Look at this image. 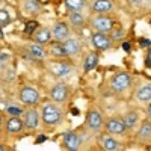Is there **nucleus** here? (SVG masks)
Wrapping results in <instances>:
<instances>
[{
    "instance_id": "f257e3e1",
    "label": "nucleus",
    "mask_w": 151,
    "mask_h": 151,
    "mask_svg": "<svg viewBox=\"0 0 151 151\" xmlns=\"http://www.w3.org/2000/svg\"><path fill=\"white\" fill-rule=\"evenodd\" d=\"M41 121L44 127H55L64 121V112L53 103H45L41 109Z\"/></svg>"
},
{
    "instance_id": "f03ea898",
    "label": "nucleus",
    "mask_w": 151,
    "mask_h": 151,
    "mask_svg": "<svg viewBox=\"0 0 151 151\" xmlns=\"http://www.w3.org/2000/svg\"><path fill=\"white\" fill-rule=\"evenodd\" d=\"M89 26L94 32H100V33H109L113 29V21L112 17H109L107 14H92L88 20Z\"/></svg>"
},
{
    "instance_id": "7ed1b4c3",
    "label": "nucleus",
    "mask_w": 151,
    "mask_h": 151,
    "mask_svg": "<svg viewBox=\"0 0 151 151\" xmlns=\"http://www.w3.org/2000/svg\"><path fill=\"white\" fill-rule=\"evenodd\" d=\"M18 100H20V103H23L24 106L35 107L38 103H40L41 94H40V91H38L36 88L26 85V86L20 88V91H18Z\"/></svg>"
},
{
    "instance_id": "20e7f679",
    "label": "nucleus",
    "mask_w": 151,
    "mask_h": 151,
    "mask_svg": "<svg viewBox=\"0 0 151 151\" xmlns=\"http://www.w3.org/2000/svg\"><path fill=\"white\" fill-rule=\"evenodd\" d=\"M23 116H24V130H27V132H33L36 129H40V122H41V113L40 110H38L36 107H29L24 110L23 113Z\"/></svg>"
},
{
    "instance_id": "39448f33",
    "label": "nucleus",
    "mask_w": 151,
    "mask_h": 151,
    "mask_svg": "<svg viewBox=\"0 0 151 151\" xmlns=\"http://www.w3.org/2000/svg\"><path fill=\"white\" fill-rule=\"evenodd\" d=\"M103 127H104V119H103L101 112L97 109L88 110L86 112V129L94 133H98Z\"/></svg>"
},
{
    "instance_id": "423d86ee",
    "label": "nucleus",
    "mask_w": 151,
    "mask_h": 151,
    "mask_svg": "<svg viewBox=\"0 0 151 151\" xmlns=\"http://www.w3.org/2000/svg\"><path fill=\"white\" fill-rule=\"evenodd\" d=\"M103 129L110 136H124L125 133H127V127H125L122 118H116V116H112L107 121H104Z\"/></svg>"
},
{
    "instance_id": "0eeeda50",
    "label": "nucleus",
    "mask_w": 151,
    "mask_h": 151,
    "mask_svg": "<svg viewBox=\"0 0 151 151\" xmlns=\"http://www.w3.org/2000/svg\"><path fill=\"white\" fill-rule=\"evenodd\" d=\"M132 85V76L129 73H118L112 77L110 80V88L113 92H124L127 88Z\"/></svg>"
},
{
    "instance_id": "6e6552de",
    "label": "nucleus",
    "mask_w": 151,
    "mask_h": 151,
    "mask_svg": "<svg viewBox=\"0 0 151 151\" xmlns=\"http://www.w3.org/2000/svg\"><path fill=\"white\" fill-rule=\"evenodd\" d=\"M50 97L56 103H65L70 97V86L64 82H58L50 89Z\"/></svg>"
},
{
    "instance_id": "1a4fd4ad",
    "label": "nucleus",
    "mask_w": 151,
    "mask_h": 151,
    "mask_svg": "<svg viewBox=\"0 0 151 151\" xmlns=\"http://www.w3.org/2000/svg\"><path fill=\"white\" fill-rule=\"evenodd\" d=\"M80 144H82V139H80V134L77 132L68 130L62 134V147L67 151H77Z\"/></svg>"
},
{
    "instance_id": "9d476101",
    "label": "nucleus",
    "mask_w": 151,
    "mask_h": 151,
    "mask_svg": "<svg viewBox=\"0 0 151 151\" xmlns=\"http://www.w3.org/2000/svg\"><path fill=\"white\" fill-rule=\"evenodd\" d=\"M91 42H92L94 48L95 50H100V52H103V50H109L112 47V40L107 36V33L94 32L91 35Z\"/></svg>"
},
{
    "instance_id": "9b49d317",
    "label": "nucleus",
    "mask_w": 151,
    "mask_h": 151,
    "mask_svg": "<svg viewBox=\"0 0 151 151\" xmlns=\"http://www.w3.org/2000/svg\"><path fill=\"white\" fill-rule=\"evenodd\" d=\"M5 130L8 134H12V136H15V134H20L23 133L24 130V124L20 118H15V116H8L5 119Z\"/></svg>"
},
{
    "instance_id": "f8f14e48",
    "label": "nucleus",
    "mask_w": 151,
    "mask_h": 151,
    "mask_svg": "<svg viewBox=\"0 0 151 151\" xmlns=\"http://www.w3.org/2000/svg\"><path fill=\"white\" fill-rule=\"evenodd\" d=\"M52 35L58 42L65 41L67 38H70V27L65 21H56L55 26L52 29Z\"/></svg>"
},
{
    "instance_id": "ddd939ff",
    "label": "nucleus",
    "mask_w": 151,
    "mask_h": 151,
    "mask_svg": "<svg viewBox=\"0 0 151 151\" xmlns=\"http://www.w3.org/2000/svg\"><path fill=\"white\" fill-rule=\"evenodd\" d=\"M100 145L103 151H122V145L110 134H101L100 136Z\"/></svg>"
},
{
    "instance_id": "4468645a",
    "label": "nucleus",
    "mask_w": 151,
    "mask_h": 151,
    "mask_svg": "<svg viewBox=\"0 0 151 151\" xmlns=\"http://www.w3.org/2000/svg\"><path fill=\"white\" fill-rule=\"evenodd\" d=\"M89 8L92 14H109L110 11H113V2L112 0H94Z\"/></svg>"
},
{
    "instance_id": "2eb2a0df",
    "label": "nucleus",
    "mask_w": 151,
    "mask_h": 151,
    "mask_svg": "<svg viewBox=\"0 0 151 151\" xmlns=\"http://www.w3.org/2000/svg\"><path fill=\"white\" fill-rule=\"evenodd\" d=\"M62 45H64L65 52H67V56H77L80 53V50H82L80 42L76 40V38H73V36L67 38L65 41H62Z\"/></svg>"
},
{
    "instance_id": "dca6fc26",
    "label": "nucleus",
    "mask_w": 151,
    "mask_h": 151,
    "mask_svg": "<svg viewBox=\"0 0 151 151\" xmlns=\"http://www.w3.org/2000/svg\"><path fill=\"white\" fill-rule=\"evenodd\" d=\"M52 29L48 27H40L36 32H35V44H40V45H44V44H48L52 41Z\"/></svg>"
},
{
    "instance_id": "f3484780",
    "label": "nucleus",
    "mask_w": 151,
    "mask_h": 151,
    "mask_svg": "<svg viewBox=\"0 0 151 151\" xmlns=\"http://www.w3.org/2000/svg\"><path fill=\"white\" fill-rule=\"evenodd\" d=\"M71 64H68V62H55V64H52V67H50V70L53 71V74L56 76V77H65V76H68L71 73Z\"/></svg>"
},
{
    "instance_id": "a211bd4d",
    "label": "nucleus",
    "mask_w": 151,
    "mask_h": 151,
    "mask_svg": "<svg viewBox=\"0 0 151 151\" xmlns=\"http://www.w3.org/2000/svg\"><path fill=\"white\" fill-rule=\"evenodd\" d=\"M122 121L125 124V127H127V130H133L134 127H137V124H139V113H137V110L125 112L124 116H122Z\"/></svg>"
},
{
    "instance_id": "6ab92c4d",
    "label": "nucleus",
    "mask_w": 151,
    "mask_h": 151,
    "mask_svg": "<svg viewBox=\"0 0 151 151\" xmlns=\"http://www.w3.org/2000/svg\"><path fill=\"white\" fill-rule=\"evenodd\" d=\"M98 60H100V56H98L97 52L89 53V55L85 58V62H83V71H85V73H89V71L95 70L97 65H98Z\"/></svg>"
},
{
    "instance_id": "aec40b11",
    "label": "nucleus",
    "mask_w": 151,
    "mask_h": 151,
    "mask_svg": "<svg viewBox=\"0 0 151 151\" xmlns=\"http://www.w3.org/2000/svg\"><path fill=\"white\" fill-rule=\"evenodd\" d=\"M136 98L139 100L141 103H148V101H151V83H145V85H142V86L137 88Z\"/></svg>"
},
{
    "instance_id": "412c9836",
    "label": "nucleus",
    "mask_w": 151,
    "mask_h": 151,
    "mask_svg": "<svg viewBox=\"0 0 151 151\" xmlns=\"http://www.w3.org/2000/svg\"><path fill=\"white\" fill-rule=\"evenodd\" d=\"M27 52L32 56V59H36V60H44L47 58V52L40 44H30L29 48H27Z\"/></svg>"
},
{
    "instance_id": "4be33fe9",
    "label": "nucleus",
    "mask_w": 151,
    "mask_h": 151,
    "mask_svg": "<svg viewBox=\"0 0 151 151\" xmlns=\"http://www.w3.org/2000/svg\"><path fill=\"white\" fill-rule=\"evenodd\" d=\"M151 137V121L150 119H145L142 121L139 130H137V139L139 141H147Z\"/></svg>"
},
{
    "instance_id": "5701e85b",
    "label": "nucleus",
    "mask_w": 151,
    "mask_h": 151,
    "mask_svg": "<svg viewBox=\"0 0 151 151\" xmlns=\"http://www.w3.org/2000/svg\"><path fill=\"white\" fill-rule=\"evenodd\" d=\"M23 9L27 14H36L41 11V2L40 0H23Z\"/></svg>"
},
{
    "instance_id": "b1692460",
    "label": "nucleus",
    "mask_w": 151,
    "mask_h": 151,
    "mask_svg": "<svg viewBox=\"0 0 151 151\" xmlns=\"http://www.w3.org/2000/svg\"><path fill=\"white\" fill-rule=\"evenodd\" d=\"M50 55H52L53 58H58V59L68 58L64 45H62V42H52V44H50Z\"/></svg>"
},
{
    "instance_id": "393cba45",
    "label": "nucleus",
    "mask_w": 151,
    "mask_h": 151,
    "mask_svg": "<svg viewBox=\"0 0 151 151\" xmlns=\"http://www.w3.org/2000/svg\"><path fill=\"white\" fill-rule=\"evenodd\" d=\"M65 6L70 12H82L86 6L85 0H65Z\"/></svg>"
},
{
    "instance_id": "a878e982",
    "label": "nucleus",
    "mask_w": 151,
    "mask_h": 151,
    "mask_svg": "<svg viewBox=\"0 0 151 151\" xmlns=\"http://www.w3.org/2000/svg\"><path fill=\"white\" fill-rule=\"evenodd\" d=\"M5 113L8 116H15V118H20L23 113H24V109L20 106V104H6L5 106Z\"/></svg>"
},
{
    "instance_id": "bb28decb",
    "label": "nucleus",
    "mask_w": 151,
    "mask_h": 151,
    "mask_svg": "<svg viewBox=\"0 0 151 151\" xmlns=\"http://www.w3.org/2000/svg\"><path fill=\"white\" fill-rule=\"evenodd\" d=\"M70 23L73 27H82L85 24V17L82 12H70Z\"/></svg>"
},
{
    "instance_id": "cd10ccee",
    "label": "nucleus",
    "mask_w": 151,
    "mask_h": 151,
    "mask_svg": "<svg viewBox=\"0 0 151 151\" xmlns=\"http://www.w3.org/2000/svg\"><path fill=\"white\" fill-rule=\"evenodd\" d=\"M11 21H12V17L9 12L6 9H0V29L6 27L8 24H11Z\"/></svg>"
},
{
    "instance_id": "c85d7f7f",
    "label": "nucleus",
    "mask_w": 151,
    "mask_h": 151,
    "mask_svg": "<svg viewBox=\"0 0 151 151\" xmlns=\"http://www.w3.org/2000/svg\"><path fill=\"white\" fill-rule=\"evenodd\" d=\"M38 29H40V24H38V21H33V20H30V21H27L26 24H24V33L26 35H33Z\"/></svg>"
},
{
    "instance_id": "c756f323",
    "label": "nucleus",
    "mask_w": 151,
    "mask_h": 151,
    "mask_svg": "<svg viewBox=\"0 0 151 151\" xmlns=\"http://www.w3.org/2000/svg\"><path fill=\"white\" fill-rule=\"evenodd\" d=\"M110 35H109V38L112 41H121L122 38H124V35H125V32H124V29H112L110 32H109Z\"/></svg>"
},
{
    "instance_id": "7c9ffc66",
    "label": "nucleus",
    "mask_w": 151,
    "mask_h": 151,
    "mask_svg": "<svg viewBox=\"0 0 151 151\" xmlns=\"http://www.w3.org/2000/svg\"><path fill=\"white\" fill-rule=\"evenodd\" d=\"M8 62H9V55L0 52V70H5L6 65H8Z\"/></svg>"
},
{
    "instance_id": "2f4dec72",
    "label": "nucleus",
    "mask_w": 151,
    "mask_h": 151,
    "mask_svg": "<svg viewBox=\"0 0 151 151\" xmlns=\"http://www.w3.org/2000/svg\"><path fill=\"white\" fill-rule=\"evenodd\" d=\"M5 80L6 82H12V80H14V70H12V68H5Z\"/></svg>"
},
{
    "instance_id": "473e14b6",
    "label": "nucleus",
    "mask_w": 151,
    "mask_h": 151,
    "mask_svg": "<svg viewBox=\"0 0 151 151\" xmlns=\"http://www.w3.org/2000/svg\"><path fill=\"white\" fill-rule=\"evenodd\" d=\"M139 45L144 47V48H145V47L150 48V47H151V40H150V38H144V36H142V38H139Z\"/></svg>"
},
{
    "instance_id": "72a5a7b5",
    "label": "nucleus",
    "mask_w": 151,
    "mask_h": 151,
    "mask_svg": "<svg viewBox=\"0 0 151 151\" xmlns=\"http://www.w3.org/2000/svg\"><path fill=\"white\" fill-rule=\"evenodd\" d=\"M47 139H48L47 134H38V136L35 137V142H33V144H35V145H40V144H44Z\"/></svg>"
},
{
    "instance_id": "f704fd0d",
    "label": "nucleus",
    "mask_w": 151,
    "mask_h": 151,
    "mask_svg": "<svg viewBox=\"0 0 151 151\" xmlns=\"http://www.w3.org/2000/svg\"><path fill=\"white\" fill-rule=\"evenodd\" d=\"M148 0H129V3L132 6H142L144 3H147Z\"/></svg>"
},
{
    "instance_id": "c9c22d12",
    "label": "nucleus",
    "mask_w": 151,
    "mask_h": 151,
    "mask_svg": "<svg viewBox=\"0 0 151 151\" xmlns=\"http://www.w3.org/2000/svg\"><path fill=\"white\" fill-rule=\"evenodd\" d=\"M145 65H147L148 68H151V47L148 48L147 56H145Z\"/></svg>"
},
{
    "instance_id": "e433bc0d",
    "label": "nucleus",
    "mask_w": 151,
    "mask_h": 151,
    "mask_svg": "<svg viewBox=\"0 0 151 151\" xmlns=\"http://www.w3.org/2000/svg\"><path fill=\"white\" fill-rule=\"evenodd\" d=\"M5 130V115H3V112H0V134L3 133Z\"/></svg>"
},
{
    "instance_id": "4c0bfd02",
    "label": "nucleus",
    "mask_w": 151,
    "mask_h": 151,
    "mask_svg": "<svg viewBox=\"0 0 151 151\" xmlns=\"http://www.w3.org/2000/svg\"><path fill=\"white\" fill-rule=\"evenodd\" d=\"M121 47H122V50H124V52H130V50H132V44H130L129 41H124Z\"/></svg>"
},
{
    "instance_id": "58836bf2",
    "label": "nucleus",
    "mask_w": 151,
    "mask_h": 151,
    "mask_svg": "<svg viewBox=\"0 0 151 151\" xmlns=\"http://www.w3.org/2000/svg\"><path fill=\"white\" fill-rule=\"evenodd\" d=\"M147 116H148V119L151 121V101L148 103V109H147Z\"/></svg>"
},
{
    "instance_id": "ea45409f",
    "label": "nucleus",
    "mask_w": 151,
    "mask_h": 151,
    "mask_svg": "<svg viewBox=\"0 0 151 151\" xmlns=\"http://www.w3.org/2000/svg\"><path fill=\"white\" fill-rule=\"evenodd\" d=\"M0 151H9V150H8V147H6L5 144L0 142Z\"/></svg>"
},
{
    "instance_id": "a19ab883",
    "label": "nucleus",
    "mask_w": 151,
    "mask_h": 151,
    "mask_svg": "<svg viewBox=\"0 0 151 151\" xmlns=\"http://www.w3.org/2000/svg\"><path fill=\"white\" fill-rule=\"evenodd\" d=\"M71 113H74V116H77V115H79V109H77V107H73V109H71Z\"/></svg>"
},
{
    "instance_id": "79ce46f5",
    "label": "nucleus",
    "mask_w": 151,
    "mask_h": 151,
    "mask_svg": "<svg viewBox=\"0 0 151 151\" xmlns=\"http://www.w3.org/2000/svg\"><path fill=\"white\" fill-rule=\"evenodd\" d=\"M91 151H95V150H91Z\"/></svg>"
},
{
    "instance_id": "37998d69",
    "label": "nucleus",
    "mask_w": 151,
    "mask_h": 151,
    "mask_svg": "<svg viewBox=\"0 0 151 151\" xmlns=\"http://www.w3.org/2000/svg\"><path fill=\"white\" fill-rule=\"evenodd\" d=\"M0 6H2V3H0Z\"/></svg>"
}]
</instances>
